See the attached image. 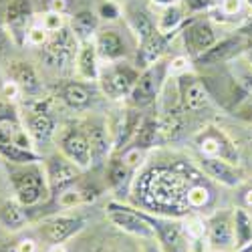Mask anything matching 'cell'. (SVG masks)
Segmentation results:
<instances>
[{
    "label": "cell",
    "mask_w": 252,
    "mask_h": 252,
    "mask_svg": "<svg viewBox=\"0 0 252 252\" xmlns=\"http://www.w3.org/2000/svg\"><path fill=\"white\" fill-rule=\"evenodd\" d=\"M6 172H8V180L16 200L25 208H34L51 198L47 172L40 161L6 163Z\"/></svg>",
    "instance_id": "1"
},
{
    "label": "cell",
    "mask_w": 252,
    "mask_h": 252,
    "mask_svg": "<svg viewBox=\"0 0 252 252\" xmlns=\"http://www.w3.org/2000/svg\"><path fill=\"white\" fill-rule=\"evenodd\" d=\"M79 47H81V43L67 25L59 32H53L51 38L47 40V45L40 47V61H43V65L49 69L65 71L77 61Z\"/></svg>",
    "instance_id": "2"
},
{
    "label": "cell",
    "mask_w": 252,
    "mask_h": 252,
    "mask_svg": "<svg viewBox=\"0 0 252 252\" xmlns=\"http://www.w3.org/2000/svg\"><path fill=\"white\" fill-rule=\"evenodd\" d=\"M139 77V69L135 65H129V63H123V61H115L105 65L99 71V87L103 91L105 97H109L113 101L119 99H127L135 81Z\"/></svg>",
    "instance_id": "3"
},
{
    "label": "cell",
    "mask_w": 252,
    "mask_h": 252,
    "mask_svg": "<svg viewBox=\"0 0 252 252\" xmlns=\"http://www.w3.org/2000/svg\"><path fill=\"white\" fill-rule=\"evenodd\" d=\"M167 73H170V67L165 65V63H156V65L143 69L135 81V85L127 97L129 105L135 109H141V107H148V105H152L161 89H163V83H165V77Z\"/></svg>",
    "instance_id": "4"
},
{
    "label": "cell",
    "mask_w": 252,
    "mask_h": 252,
    "mask_svg": "<svg viewBox=\"0 0 252 252\" xmlns=\"http://www.w3.org/2000/svg\"><path fill=\"white\" fill-rule=\"evenodd\" d=\"M105 214H107V220L115 228L123 230V232L137 236V238H143V240H156L154 228L148 222V218L143 216L141 210L113 200V202H109L107 206H105Z\"/></svg>",
    "instance_id": "5"
},
{
    "label": "cell",
    "mask_w": 252,
    "mask_h": 252,
    "mask_svg": "<svg viewBox=\"0 0 252 252\" xmlns=\"http://www.w3.org/2000/svg\"><path fill=\"white\" fill-rule=\"evenodd\" d=\"M59 152L69 158L73 163H77L81 170H87L93 165V156H91V145L89 137L83 125H67L59 135Z\"/></svg>",
    "instance_id": "6"
},
{
    "label": "cell",
    "mask_w": 252,
    "mask_h": 252,
    "mask_svg": "<svg viewBox=\"0 0 252 252\" xmlns=\"http://www.w3.org/2000/svg\"><path fill=\"white\" fill-rule=\"evenodd\" d=\"M43 165H45L49 188H51V198H57L61 192H65L67 188L75 186L83 174L81 167L77 163H73L69 158H65L61 152L49 156Z\"/></svg>",
    "instance_id": "7"
},
{
    "label": "cell",
    "mask_w": 252,
    "mask_h": 252,
    "mask_svg": "<svg viewBox=\"0 0 252 252\" xmlns=\"http://www.w3.org/2000/svg\"><path fill=\"white\" fill-rule=\"evenodd\" d=\"M143 216L152 224L154 236L158 238L163 252H190V248H188V236L180 222L158 216V214H150V212H143Z\"/></svg>",
    "instance_id": "8"
},
{
    "label": "cell",
    "mask_w": 252,
    "mask_h": 252,
    "mask_svg": "<svg viewBox=\"0 0 252 252\" xmlns=\"http://www.w3.org/2000/svg\"><path fill=\"white\" fill-rule=\"evenodd\" d=\"M85 220L75 214H55L45 218L38 224V234L43 236L49 246L53 244H65L69 238H73L77 232H81Z\"/></svg>",
    "instance_id": "9"
},
{
    "label": "cell",
    "mask_w": 252,
    "mask_h": 252,
    "mask_svg": "<svg viewBox=\"0 0 252 252\" xmlns=\"http://www.w3.org/2000/svg\"><path fill=\"white\" fill-rule=\"evenodd\" d=\"M178 97L182 107L192 113H200L202 109H206V105L210 101L206 83L188 71L178 75Z\"/></svg>",
    "instance_id": "10"
},
{
    "label": "cell",
    "mask_w": 252,
    "mask_h": 252,
    "mask_svg": "<svg viewBox=\"0 0 252 252\" xmlns=\"http://www.w3.org/2000/svg\"><path fill=\"white\" fill-rule=\"evenodd\" d=\"M206 238L212 250L228 252L234 250V214L230 212H216L206 222Z\"/></svg>",
    "instance_id": "11"
},
{
    "label": "cell",
    "mask_w": 252,
    "mask_h": 252,
    "mask_svg": "<svg viewBox=\"0 0 252 252\" xmlns=\"http://www.w3.org/2000/svg\"><path fill=\"white\" fill-rule=\"evenodd\" d=\"M252 45V40L246 38L244 34H236V36H228L224 40H216L214 47H210L204 55H200L198 59H194L196 65H218V63H226L232 61L234 57H238L242 51H248V47Z\"/></svg>",
    "instance_id": "12"
},
{
    "label": "cell",
    "mask_w": 252,
    "mask_h": 252,
    "mask_svg": "<svg viewBox=\"0 0 252 252\" xmlns=\"http://www.w3.org/2000/svg\"><path fill=\"white\" fill-rule=\"evenodd\" d=\"M182 38H184V47H186L188 55L192 59H198L210 47L216 45V32L208 20H192V23L182 31Z\"/></svg>",
    "instance_id": "13"
},
{
    "label": "cell",
    "mask_w": 252,
    "mask_h": 252,
    "mask_svg": "<svg viewBox=\"0 0 252 252\" xmlns=\"http://www.w3.org/2000/svg\"><path fill=\"white\" fill-rule=\"evenodd\" d=\"M196 143L202 152V156L208 158H222L236 163L238 161V154L232 148V141H230L220 129L216 127H206L196 135Z\"/></svg>",
    "instance_id": "14"
},
{
    "label": "cell",
    "mask_w": 252,
    "mask_h": 252,
    "mask_svg": "<svg viewBox=\"0 0 252 252\" xmlns=\"http://www.w3.org/2000/svg\"><path fill=\"white\" fill-rule=\"evenodd\" d=\"M32 0H12L6 8V29L8 36L16 45L27 43V32L31 29Z\"/></svg>",
    "instance_id": "15"
},
{
    "label": "cell",
    "mask_w": 252,
    "mask_h": 252,
    "mask_svg": "<svg viewBox=\"0 0 252 252\" xmlns=\"http://www.w3.org/2000/svg\"><path fill=\"white\" fill-rule=\"evenodd\" d=\"M23 123L27 125V129H29L34 143L49 141L55 133V117L49 113L45 103H34L32 107L25 113Z\"/></svg>",
    "instance_id": "16"
},
{
    "label": "cell",
    "mask_w": 252,
    "mask_h": 252,
    "mask_svg": "<svg viewBox=\"0 0 252 252\" xmlns=\"http://www.w3.org/2000/svg\"><path fill=\"white\" fill-rule=\"evenodd\" d=\"M167 43H170V36L159 32V31H156L148 38L139 40L137 55H135V67L137 69H148V67L156 65V63H159L161 57L167 51Z\"/></svg>",
    "instance_id": "17"
},
{
    "label": "cell",
    "mask_w": 252,
    "mask_h": 252,
    "mask_svg": "<svg viewBox=\"0 0 252 252\" xmlns=\"http://www.w3.org/2000/svg\"><path fill=\"white\" fill-rule=\"evenodd\" d=\"M202 170L208 178H212L214 182L222 184V186H228V188H234L242 182V174L236 170V165L228 159H222V158H208V156H202Z\"/></svg>",
    "instance_id": "18"
},
{
    "label": "cell",
    "mask_w": 252,
    "mask_h": 252,
    "mask_svg": "<svg viewBox=\"0 0 252 252\" xmlns=\"http://www.w3.org/2000/svg\"><path fill=\"white\" fill-rule=\"evenodd\" d=\"M95 49L99 53V59L107 61V63H115L127 57V47H125V40L121 38V34L113 29H103L95 34L93 38Z\"/></svg>",
    "instance_id": "19"
},
{
    "label": "cell",
    "mask_w": 252,
    "mask_h": 252,
    "mask_svg": "<svg viewBox=\"0 0 252 252\" xmlns=\"http://www.w3.org/2000/svg\"><path fill=\"white\" fill-rule=\"evenodd\" d=\"M85 131L89 137V145H91V156H93V165L105 161V158H109L111 154V139H109V131H107V125L103 121H87L85 125Z\"/></svg>",
    "instance_id": "20"
},
{
    "label": "cell",
    "mask_w": 252,
    "mask_h": 252,
    "mask_svg": "<svg viewBox=\"0 0 252 252\" xmlns=\"http://www.w3.org/2000/svg\"><path fill=\"white\" fill-rule=\"evenodd\" d=\"M59 99L73 111H83L87 109L93 101V89L87 83L81 81H67L59 85Z\"/></svg>",
    "instance_id": "21"
},
{
    "label": "cell",
    "mask_w": 252,
    "mask_h": 252,
    "mask_svg": "<svg viewBox=\"0 0 252 252\" xmlns=\"http://www.w3.org/2000/svg\"><path fill=\"white\" fill-rule=\"evenodd\" d=\"M135 170L129 167L119 156L111 158L107 163V184L117 196H127L129 194V186L133 180Z\"/></svg>",
    "instance_id": "22"
},
{
    "label": "cell",
    "mask_w": 252,
    "mask_h": 252,
    "mask_svg": "<svg viewBox=\"0 0 252 252\" xmlns=\"http://www.w3.org/2000/svg\"><path fill=\"white\" fill-rule=\"evenodd\" d=\"M8 75H10V81H14L23 93H27V95H36V93L40 91L38 75H36V71H34V67L31 65V63H25V61H14V63H10Z\"/></svg>",
    "instance_id": "23"
},
{
    "label": "cell",
    "mask_w": 252,
    "mask_h": 252,
    "mask_svg": "<svg viewBox=\"0 0 252 252\" xmlns=\"http://www.w3.org/2000/svg\"><path fill=\"white\" fill-rule=\"evenodd\" d=\"M75 67L81 79L85 81H97L99 79V53L95 49V43L89 40V43H81L79 53H77V61H75Z\"/></svg>",
    "instance_id": "24"
},
{
    "label": "cell",
    "mask_w": 252,
    "mask_h": 252,
    "mask_svg": "<svg viewBox=\"0 0 252 252\" xmlns=\"http://www.w3.org/2000/svg\"><path fill=\"white\" fill-rule=\"evenodd\" d=\"M69 29L79 43H89L99 32V14L93 10H79L69 18Z\"/></svg>",
    "instance_id": "25"
},
{
    "label": "cell",
    "mask_w": 252,
    "mask_h": 252,
    "mask_svg": "<svg viewBox=\"0 0 252 252\" xmlns=\"http://www.w3.org/2000/svg\"><path fill=\"white\" fill-rule=\"evenodd\" d=\"M0 224L8 232H18L29 224V210L18 200H6L0 206Z\"/></svg>",
    "instance_id": "26"
},
{
    "label": "cell",
    "mask_w": 252,
    "mask_h": 252,
    "mask_svg": "<svg viewBox=\"0 0 252 252\" xmlns=\"http://www.w3.org/2000/svg\"><path fill=\"white\" fill-rule=\"evenodd\" d=\"M159 133H161V127H159V121L154 119V117H143L139 127L133 135V139L129 141V145H133V148H139L143 152L152 150L154 145L159 141Z\"/></svg>",
    "instance_id": "27"
},
{
    "label": "cell",
    "mask_w": 252,
    "mask_h": 252,
    "mask_svg": "<svg viewBox=\"0 0 252 252\" xmlns=\"http://www.w3.org/2000/svg\"><path fill=\"white\" fill-rule=\"evenodd\" d=\"M125 14H127V25L129 29L133 31V34L143 40V38H148L150 34H154L158 31L156 23L148 16V12L141 10V8H135V6H129L127 10H125Z\"/></svg>",
    "instance_id": "28"
},
{
    "label": "cell",
    "mask_w": 252,
    "mask_h": 252,
    "mask_svg": "<svg viewBox=\"0 0 252 252\" xmlns=\"http://www.w3.org/2000/svg\"><path fill=\"white\" fill-rule=\"evenodd\" d=\"M186 20V8L182 4H172V6H165L163 12L159 14V20H158V31L172 36Z\"/></svg>",
    "instance_id": "29"
},
{
    "label": "cell",
    "mask_w": 252,
    "mask_h": 252,
    "mask_svg": "<svg viewBox=\"0 0 252 252\" xmlns=\"http://www.w3.org/2000/svg\"><path fill=\"white\" fill-rule=\"evenodd\" d=\"M0 158H2L6 163H32V161H43L34 150H27L20 148V145L14 143H6L0 141Z\"/></svg>",
    "instance_id": "30"
},
{
    "label": "cell",
    "mask_w": 252,
    "mask_h": 252,
    "mask_svg": "<svg viewBox=\"0 0 252 252\" xmlns=\"http://www.w3.org/2000/svg\"><path fill=\"white\" fill-rule=\"evenodd\" d=\"M234 250H240L242 246L252 242V216L244 208H236L234 212Z\"/></svg>",
    "instance_id": "31"
},
{
    "label": "cell",
    "mask_w": 252,
    "mask_h": 252,
    "mask_svg": "<svg viewBox=\"0 0 252 252\" xmlns=\"http://www.w3.org/2000/svg\"><path fill=\"white\" fill-rule=\"evenodd\" d=\"M49 38H51V32L43 25H40V23H32L31 29H29V32H27V43L25 45H31V47L40 49V47L47 45Z\"/></svg>",
    "instance_id": "32"
},
{
    "label": "cell",
    "mask_w": 252,
    "mask_h": 252,
    "mask_svg": "<svg viewBox=\"0 0 252 252\" xmlns=\"http://www.w3.org/2000/svg\"><path fill=\"white\" fill-rule=\"evenodd\" d=\"M38 23L43 25L51 34H53V32H59L61 29H65V27L69 25L67 18H65V14H59V12H45L43 18H40Z\"/></svg>",
    "instance_id": "33"
},
{
    "label": "cell",
    "mask_w": 252,
    "mask_h": 252,
    "mask_svg": "<svg viewBox=\"0 0 252 252\" xmlns=\"http://www.w3.org/2000/svg\"><path fill=\"white\" fill-rule=\"evenodd\" d=\"M180 2L186 8V12H204L208 8H212L214 4H218L220 0H180Z\"/></svg>",
    "instance_id": "34"
},
{
    "label": "cell",
    "mask_w": 252,
    "mask_h": 252,
    "mask_svg": "<svg viewBox=\"0 0 252 252\" xmlns=\"http://www.w3.org/2000/svg\"><path fill=\"white\" fill-rule=\"evenodd\" d=\"M218 10L224 18H232L242 10V0H220Z\"/></svg>",
    "instance_id": "35"
},
{
    "label": "cell",
    "mask_w": 252,
    "mask_h": 252,
    "mask_svg": "<svg viewBox=\"0 0 252 252\" xmlns=\"http://www.w3.org/2000/svg\"><path fill=\"white\" fill-rule=\"evenodd\" d=\"M119 14H121V10L113 0H105V2L99 6V16L105 20H115V18H119Z\"/></svg>",
    "instance_id": "36"
},
{
    "label": "cell",
    "mask_w": 252,
    "mask_h": 252,
    "mask_svg": "<svg viewBox=\"0 0 252 252\" xmlns=\"http://www.w3.org/2000/svg\"><path fill=\"white\" fill-rule=\"evenodd\" d=\"M10 117H18V113L14 109L12 101H8L2 93H0V119H10Z\"/></svg>",
    "instance_id": "37"
},
{
    "label": "cell",
    "mask_w": 252,
    "mask_h": 252,
    "mask_svg": "<svg viewBox=\"0 0 252 252\" xmlns=\"http://www.w3.org/2000/svg\"><path fill=\"white\" fill-rule=\"evenodd\" d=\"M45 10L65 14L69 10V0H45Z\"/></svg>",
    "instance_id": "38"
},
{
    "label": "cell",
    "mask_w": 252,
    "mask_h": 252,
    "mask_svg": "<svg viewBox=\"0 0 252 252\" xmlns=\"http://www.w3.org/2000/svg\"><path fill=\"white\" fill-rule=\"evenodd\" d=\"M14 252H38V246H36V242L32 238H23V240L16 242Z\"/></svg>",
    "instance_id": "39"
},
{
    "label": "cell",
    "mask_w": 252,
    "mask_h": 252,
    "mask_svg": "<svg viewBox=\"0 0 252 252\" xmlns=\"http://www.w3.org/2000/svg\"><path fill=\"white\" fill-rule=\"evenodd\" d=\"M186 65H190L188 57H176V59H172V63L167 67H170V73H178V71L186 73Z\"/></svg>",
    "instance_id": "40"
},
{
    "label": "cell",
    "mask_w": 252,
    "mask_h": 252,
    "mask_svg": "<svg viewBox=\"0 0 252 252\" xmlns=\"http://www.w3.org/2000/svg\"><path fill=\"white\" fill-rule=\"evenodd\" d=\"M240 34H244L246 38H250V40H252V20H248V23L240 29Z\"/></svg>",
    "instance_id": "41"
},
{
    "label": "cell",
    "mask_w": 252,
    "mask_h": 252,
    "mask_svg": "<svg viewBox=\"0 0 252 252\" xmlns=\"http://www.w3.org/2000/svg\"><path fill=\"white\" fill-rule=\"evenodd\" d=\"M152 2L156 4V6H172V4H178L180 2V0H152Z\"/></svg>",
    "instance_id": "42"
},
{
    "label": "cell",
    "mask_w": 252,
    "mask_h": 252,
    "mask_svg": "<svg viewBox=\"0 0 252 252\" xmlns=\"http://www.w3.org/2000/svg\"><path fill=\"white\" fill-rule=\"evenodd\" d=\"M240 115H242L246 121H252V105H248V107H244V109L240 111Z\"/></svg>",
    "instance_id": "43"
},
{
    "label": "cell",
    "mask_w": 252,
    "mask_h": 252,
    "mask_svg": "<svg viewBox=\"0 0 252 252\" xmlns=\"http://www.w3.org/2000/svg\"><path fill=\"white\" fill-rule=\"evenodd\" d=\"M47 252H67V248H65V244H53V246H49Z\"/></svg>",
    "instance_id": "44"
},
{
    "label": "cell",
    "mask_w": 252,
    "mask_h": 252,
    "mask_svg": "<svg viewBox=\"0 0 252 252\" xmlns=\"http://www.w3.org/2000/svg\"><path fill=\"white\" fill-rule=\"evenodd\" d=\"M244 204H246L248 208H252V190H248V192L244 194Z\"/></svg>",
    "instance_id": "45"
},
{
    "label": "cell",
    "mask_w": 252,
    "mask_h": 252,
    "mask_svg": "<svg viewBox=\"0 0 252 252\" xmlns=\"http://www.w3.org/2000/svg\"><path fill=\"white\" fill-rule=\"evenodd\" d=\"M4 40H6V34H4L2 29H0V51H2V47H4Z\"/></svg>",
    "instance_id": "46"
},
{
    "label": "cell",
    "mask_w": 252,
    "mask_h": 252,
    "mask_svg": "<svg viewBox=\"0 0 252 252\" xmlns=\"http://www.w3.org/2000/svg\"><path fill=\"white\" fill-rule=\"evenodd\" d=\"M236 252H252V242H248L246 246H242L240 250H236Z\"/></svg>",
    "instance_id": "47"
},
{
    "label": "cell",
    "mask_w": 252,
    "mask_h": 252,
    "mask_svg": "<svg viewBox=\"0 0 252 252\" xmlns=\"http://www.w3.org/2000/svg\"><path fill=\"white\" fill-rule=\"evenodd\" d=\"M248 63H250V67H252V45L248 47Z\"/></svg>",
    "instance_id": "48"
},
{
    "label": "cell",
    "mask_w": 252,
    "mask_h": 252,
    "mask_svg": "<svg viewBox=\"0 0 252 252\" xmlns=\"http://www.w3.org/2000/svg\"><path fill=\"white\" fill-rule=\"evenodd\" d=\"M246 2H248V4H250V6H252V0H246Z\"/></svg>",
    "instance_id": "49"
}]
</instances>
